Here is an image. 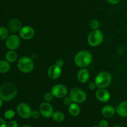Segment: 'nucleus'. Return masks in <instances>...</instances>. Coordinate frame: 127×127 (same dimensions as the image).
<instances>
[{
    "label": "nucleus",
    "instance_id": "2",
    "mask_svg": "<svg viewBox=\"0 0 127 127\" xmlns=\"http://www.w3.org/2000/svg\"><path fill=\"white\" fill-rule=\"evenodd\" d=\"M93 59L91 53L87 50L78 52L74 57V61L78 67L84 68L91 64Z\"/></svg>",
    "mask_w": 127,
    "mask_h": 127
},
{
    "label": "nucleus",
    "instance_id": "37",
    "mask_svg": "<svg viewBox=\"0 0 127 127\" xmlns=\"http://www.w3.org/2000/svg\"><path fill=\"white\" fill-rule=\"evenodd\" d=\"M99 127V126H94V127Z\"/></svg>",
    "mask_w": 127,
    "mask_h": 127
},
{
    "label": "nucleus",
    "instance_id": "17",
    "mask_svg": "<svg viewBox=\"0 0 127 127\" xmlns=\"http://www.w3.org/2000/svg\"><path fill=\"white\" fill-rule=\"evenodd\" d=\"M116 112L121 117H127V101H124L117 105Z\"/></svg>",
    "mask_w": 127,
    "mask_h": 127
},
{
    "label": "nucleus",
    "instance_id": "30",
    "mask_svg": "<svg viewBox=\"0 0 127 127\" xmlns=\"http://www.w3.org/2000/svg\"><path fill=\"white\" fill-rule=\"evenodd\" d=\"M64 61L62 59H58L57 60V62H56V64L57 66H58L59 67H62L63 65H64Z\"/></svg>",
    "mask_w": 127,
    "mask_h": 127
},
{
    "label": "nucleus",
    "instance_id": "13",
    "mask_svg": "<svg viewBox=\"0 0 127 127\" xmlns=\"http://www.w3.org/2000/svg\"><path fill=\"white\" fill-rule=\"evenodd\" d=\"M95 96L99 101L102 102H106L110 99V94L105 89H99L95 93Z\"/></svg>",
    "mask_w": 127,
    "mask_h": 127
},
{
    "label": "nucleus",
    "instance_id": "28",
    "mask_svg": "<svg viewBox=\"0 0 127 127\" xmlns=\"http://www.w3.org/2000/svg\"><path fill=\"white\" fill-rule=\"evenodd\" d=\"M99 127H108L109 126V123L107 120H102L99 123Z\"/></svg>",
    "mask_w": 127,
    "mask_h": 127
},
{
    "label": "nucleus",
    "instance_id": "1",
    "mask_svg": "<svg viewBox=\"0 0 127 127\" xmlns=\"http://www.w3.org/2000/svg\"><path fill=\"white\" fill-rule=\"evenodd\" d=\"M18 90L14 83L7 82L3 83L0 88V99L3 101L12 100L17 95Z\"/></svg>",
    "mask_w": 127,
    "mask_h": 127
},
{
    "label": "nucleus",
    "instance_id": "18",
    "mask_svg": "<svg viewBox=\"0 0 127 127\" xmlns=\"http://www.w3.org/2000/svg\"><path fill=\"white\" fill-rule=\"evenodd\" d=\"M68 112L71 116L76 117L81 112V108L77 103L73 102L68 105Z\"/></svg>",
    "mask_w": 127,
    "mask_h": 127
},
{
    "label": "nucleus",
    "instance_id": "9",
    "mask_svg": "<svg viewBox=\"0 0 127 127\" xmlns=\"http://www.w3.org/2000/svg\"><path fill=\"white\" fill-rule=\"evenodd\" d=\"M39 111L40 112L41 115L46 119L52 117V115L54 113L52 105L50 104V102H47L45 101L44 102H42L40 105Z\"/></svg>",
    "mask_w": 127,
    "mask_h": 127
},
{
    "label": "nucleus",
    "instance_id": "15",
    "mask_svg": "<svg viewBox=\"0 0 127 127\" xmlns=\"http://www.w3.org/2000/svg\"><path fill=\"white\" fill-rule=\"evenodd\" d=\"M77 78L80 83H87L89 79V71L86 69L82 68L78 71V74H77Z\"/></svg>",
    "mask_w": 127,
    "mask_h": 127
},
{
    "label": "nucleus",
    "instance_id": "10",
    "mask_svg": "<svg viewBox=\"0 0 127 127\" xmlns=\"http://www.w3.org/2000/svg\"><path fill=\"white\" fill-rule=\"evenodd\" d=\"M51 92L55 97L63 98L68 94V89L63 84H56L52 87Z\"/></svg>",
    "mask_w": 127,
    "mask_h": 127
},
{
    "label": "nucleus",
    "instance_id": "20",
    "mask_svg": "<svg viewBox=\"0 0 127 127\" xmlns=\"http://www.w3.org/2000/svg\"><path fill=\"white\" fill-rule=\"evenodd\" d=\"M11 66H10L9 63L6 60H1L0 61V73L1 74H5L7 73L10 70Z\"/></svg>",
    "mask_w": 127,
    "mask_h": 127
},
{
    "label": "nucleus",
    "instance_id": "31",
    "mask_svg": "<svg viewBox=\"0 0 127 127\" xmlns=\"http://www.w3.org/2000/svg\"><path fill=\"white\" fill-rule=\"evenodd\" d=\"M96 88H97V85L96 84H95V82H91V83H89V89H91V90H94Z\"/></svg>",
    "mask_w": 127,
    "mask_h": 127
},
{
    "label": "nucleus",
    "instance_id": "21",
    "mask_svg": "<svg viewBox=\"0 0 127 127\" xmlns=\"http://www.w3.org/2000/svg\"><path fill=\"white\" fill-rule=\"evenodd\" d=\"M64 118H65V117H64L63 113L60 111L54 112L53 115H52L53 120L57 123H61L63 122V120H64Z\"/></svg>",
    "mask_w": 127,
    "mask_h": 127
},
{
    "label": "nucleus",
    "instance_id": "12",
    "mask_svg": "<svg viewBox=\"0 0 127 127\" xmlns=\"http://www.w3.org/2000/svg\"><path fill=\"white\" fill-rule=\"evenodd\" d=\"M62 73V69L57 64H53L48 68L47 74L52 79H57L60 76Z\"/></svg>",
    "mask_w": 127,
    "mask_h": 127
},
{
    "label": "nucleus",
    "instance_id": "23",
    "mask_svg": "<svg viewBox=\"0 0 127 127\" xmlns=\"http://www.w3.org/2000/svg\"><path fill=\"white\" fill-rule=\"evenodd\" d=\"M16 113L15 111L12 109H9V110H6L4 114V117L7 120H11L14 117Z\"/></svg>",
    "mask_w": 127,
    "mask_h": 127
},
{
    "label": "nucleus",
    "instance_id": "8",
    "mask_svg": "<svg viewBox=\"0 0 127 127\" xmlns=\"http://www.w3.org/2000/svg\"><path fill=\"white\" fill-rule=\"evenodd\" d=\"M21 45V39L17 35H11L6 40V46L9 50H16Z\"/></svg>",
    "mask_w": 127,
    "mask_h": 127
},
{
    "label": "nucleus",
    "instance_id": "7",
    "mask_svg": "<svg viewBox=\"0 0 127 127\" xmlns=\"http://www.w3.org/2000/svg\"><path fill=\"white\" fill-rule=\"evenodd\" d=\"M16 112L19 116L22 119H27L31 117L32 114V109L29 104L24 102H21L17 105L16 107Z\"/></svg>",
    "mask_w": 127,
    "mask_h": 127
},
{
    "label": "nucleus",
    "instance_id": "29",
    "mask_svg": "<svg viewBox=\"0 0 127 127\" xmlns=\"http://www.w3.org/2000/svg\"><path fill=\"white\" fill-rule=\"evenodd\" d=\"M63 103H64V105H69L71 103H73L71 99L69 97H66L64 98V99L63 100Z\"/></svg>",
    "mask_w": 127,
    "mask_h": 127
},
{
    "label": "nucleus",
    "instance_id": "32",
    "mask_svg": "<svg viewBox=\"0 0 127 127\" xmlns=\"http://www.w3.org/2000/svg\"><path fill=\"white\" fill-rule=\"evenodd\" d=\"M0 121H1V126H0V127H7V124H6V121H5L3 118H1Z\"/></svg>",
    "mask_w": 127,
    "mask_h": 127
},
{
    "label": "nucleus",
    "instance_id": "35",
    "mask_svg": "<svg viewBox=\"0 0 127 127\" xmlns=\"http://www.w3.org/2000/svg\"><path fill=\"white\" fill-rule=\"evenodd\" d=\"M21 127H32L29 125H22Z\"/></svg>",
    "mask_w": 127,
    "mask_h": 127
},
{
    "label": "nucleus",
    "instance_id": "26",
    "mask_svg": "<svg viewBox=\"0 0 127 127\" xmlns=\"http://www.w3.org/2000/svg\"><path fill=\"white\" fill-rule=\"evenodd\" d=\"M41 115L40 111L38 110H32V114H31V117L33 118V119H38Z\"/></svg>",
    "mask_w": 127,
    "mask_h": 127
},
{
    "label": "nucleus",
    "instance_id": "36",
    "mask_svg": "<svg viewBox=\"0 0 127 127\" xmlns=\"http://www.w3.org/2000/svg\"><path fill=\"white\" fill-rule=\"evenodd\" d=\"M122 127L120 126V125H115V126H114V127Z\"/></svg>",
    "mask_w": 127,
    "mask_h": 127
},
{
    "label": "nucleus",
    "instance_id": "16",
    "mask_svg": "<svg viewBox=\"0 0 127 127\" xmlns=\"http://www.w3.org/2000/svg\"><path fill=\"white\" fill-rule=\"evenodd\" d=\"M115 109L112 105H107L103 107L102 109V114L105 118H110L114 116L115 114Z\"/></svg>",
    "mask_w": 127,
    "mask_h": 127
},
{
    "label": "nucleus",
    "instance_id": "25",
    "mask_svg": "<svg viewBox=\"0 0 127 127\" xmlns=\"http://www.w3.org/2000/svg\"><path fill=\"white\" fill-rule=\"evenodd\" d=\"M54 95L52 93V92H47L43 95V99H44L45 101L47 102H50L53 100V98H54Z\"/></svg>",
    "mask_w": 127,
    "mask_h": 127
},
{
    "label": "nucleus",
    "instance_id": "22",
    "mask_svg": "<svg viewBox=\"0 0 127 127\" xmlns=\"http://www.w3.org/2000/svg\"><path fill=\"white\" fill-rule=\"evenodd\" d=\"M9 37V31L7 29L6 27L1 26L0 27V40H4L7 39Z\"/></svg>",
    "mask_w": 127,
    "mask_h": 127
},
{
    "label": "nucleus",
    "instance_id": "5",
    "mask_svg": "<svg viewBox=\"0 0 127 127\" xmlns=\"http://www.w3.org/2000/svg\"><path fill=\"white\" fill-rule=\"evenodd\" d=\"M69 97L73 102L81 104L86 101L87 95L85 92L78 88H74L71 89Z\"/></svg>",
    "mask_w": 127,
    "mask_h": 127
},
{
    "label": "nucleus",
    "instance_id": "14",
    "mask_svg": "<svg viewBox=\"0 0 127 127\" xmlns=\"http://www.w3.org/2000/svg\"><path fill=\"white\" fill-rule=\"evenodd\" d=\"M8 27L12 32H19L22 28V23L19 19L17 18L11 19L8 23Z\"/></svg>",
    "mask_w": 127,
    "mask_h": 127
},
{
    "label": "nucleus",
    "instance_id": "3",
    "mask_svg": "<svg viewBox=\"0 0 127 127\" xmlns=\"http://www.w3.org/2000/svg\"><path fill=\"white\" fill-rule=\"evenodd\" d=\"M99 89H105L112 83V76L108 72L102 71L96 76L94 81Z\"/></svg>",
    "mask_w": 127,
    "mask_h": 127
},
{
    "label": "nucleus",
    "instance_id": "4",
    "mask_svg": "<svg viewBox=\"0 0 127 127\" xmlns=\"http://www.w3.org/2000/svg\"><path fill=\"white\" fill-rule=\"evenodd\" d=\"M17 68L19 70L23 73H29L34 68L33 62L29 57H21L17 62Z\"/></svg>",
    "mask_w": 127,
    "mask_h": 127
},
{
    "label": "nucleus",
    "instance_id": "34",
    "mask_svg": "<svg viewBox=\"0 0 127 127\" xmlns=\"http://www.w3.org/2000/svg\"><path fill=\"white\" fill-rule=\"evenodd\" d=\"M3 100H2V99H0V107H2V102H3Z\"/></svg>",
    "mask_w": 127,
    "mask_h": 127
},
{
    "label": "nucleus",
    "instance_id": "33",
    "mask_svg": "<svg viewBox=\"0 0 127 127\" xmlns=\"http://www.w3.org/2000/svg\"><path fill=\"white\" fill-rule=\"evenodd\" d=\"M107 1L112 4H117L120 2V0H107Z\"/></svg>",
    "mask_w": 127,
    "mask_h": 127
},
{
    "label": "nucleus",
    "instance_id": "27",
    "mask_svg": "<svg viewBox=\"0 0 127 127\" xmlns=\"http://www.w3.org/2000/svg\"><path fill=\"white\" fill-rule=\"evenodd\" d=\"M7 127H19L18 123L16 120H10L7 123Z\"/></svg>",
    "mask_w": 127,
    "mask_h": 127
},
{
    "label": "nucleus",
    "instance_id": "19",
    "mask_svg": "<svg viewBox=\"0 0 127 127\" xmlns=\"http://www.w3.org/2000/svg\"><path fill=\"white\" fill-rule=\"evenodd\" d=\"M17 54L14 50H9L5 55V60L9 63H14L17 59Z\"/></svg>",
    "mask_w": 127,
    "mask_h": 127
},
{
    "label": "nucleus",
    "instance_id": "6",
    "mask_svg": "<svg viewBox=\"0 0 127 127\" xmlns=\"http://www.w3.org/2000/svg\"><path fill=\"white\" fill-rule=\"evenodd\" d=\"M104 39L103 33L100 30H93L88 37V42L91 47L100 45Z\"/></svg>",
    "mask_w": 127,
    "mask_h": 127
},
{
    "label": "nucleus",
    "instance_id": "11",
    "mask_svg": "<svg viewBox=\"0 0 127 127\" xmlns=\"http://www.w3.org/2000/svg\"><path fill=\"white\" fill-rule=\"evenodd\" d=\"M35 35V31L31 26H26L22 27L19 31V35L21 38L24 40H31Z\"/></svg>",
    "mask_w": 127,
    "mask_h": 127
},
{
    "label": "nucleus",
    "instance_id": "24",
    "mask_svg": "<svg viewBox=\"0 0 127 127\" xmlns=\"http://www.w3.org/2000/svg\"><path fill=\"white\" fill-rule=\"evenodd\" d=\"M89 25H90V27L92 30H97L100 27V23L97 20L95 19L92 20Z\"/></svg>",
    "mask_w": 127,
    "mask_h": 127
}]
</instances>
